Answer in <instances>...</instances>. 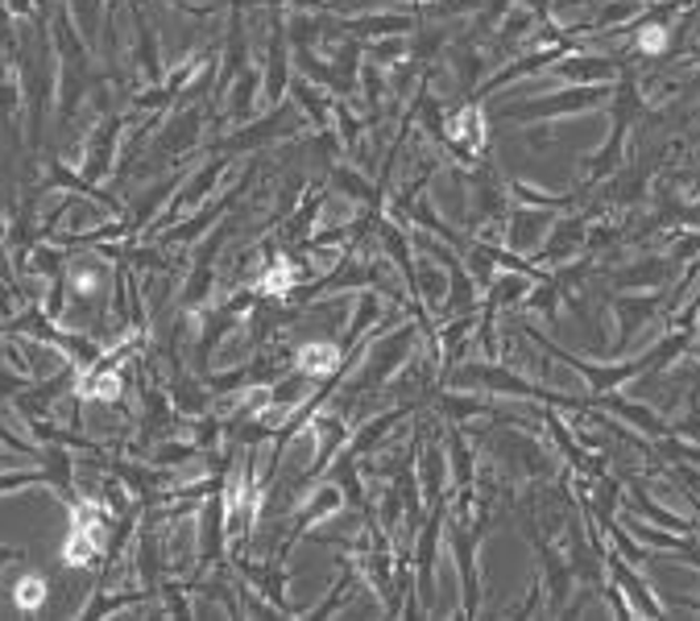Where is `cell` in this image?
Wrapping results in <instances>:
<instances>
[{"label": "cell", "instance_id": "obj_10", "mask_svg": "<svg viewBox=\"0 0 700 621\" xmlns=\"http://www.w3.org/2000/svg\"><path fill=\"white\" fill-rule=\"evenodd\" d=\"M112 138H116V121L95 138L92 145V162H88V179H100V174L109 171V162H112Z\"/></svg>", "mask_w": 700, "mask_h": 621}, {"label": "cell", "instance_id": "obj_14", "mask_svg": "<svg viewBox=\"0 0 700 621\" xmlns=\"http://www.w3.org/2000/svg\"><path fill=\"white\" fill-rule=\"evenodd\" d=\"M523 220H527V224H514V228H510L514 245H518V248H527L530 241H535V233H539V228L547 224L544 216H523Z\"/></svg>", "mask_w": 700, "mask_h": 621}, {"label": "cell", "instance_id": "obj_17", "mask_svg": "<svg viewBox=\"0 0 700 621\" xmlns=\"http://www.w3.org/2000/svg\"><path fill=\"white\" fill-rule=\"evenodd\" d=\"M642 50H663V30L642 33Z\"/></svg>", "mask_w": 700, "mask_h": 621}, {"label": "cell", "instance_id": "obj_15", "mask_svg": "<svg viewBox=\"0 0 700 621\" xmlns=\"http://www.w3.org/2000/svg\"><path fill=\"white\" fill-rule=\"evenodd\" d=\"M609 535H613V543L622 547V551H626L630 559H635V563H642V559H647V551H642V547H638L635 539H630V535H622L618 527H609Z\"/></svg>", "mask_w": 700, "mask_h": 621}, {"label": "cell", "instance_id": "obj_9", "mask_svg": "<svg viewBox=\"0 0 700 621\" xmlns=\"http://www.w3.org/2000/svg\"><path fill=\"white\" fill-rule=\"evenodd\" d=\"M635 501H638V510L647 513V518H655V522H659L663 530H676V535H688V530H692V522H688V518H676L671 510H663V506H655L651 497L642 493V485H635Z\"/></svg>", "mask_w": 700, "mask_h": 621}, {"label": "cell", "instance_id": "obj_8", "mask_svg": "<svg viewBox=\"0 0 700 621\" xmlns=\"http://www.w3.org/2000/svg\"><path fill=\"white\" fill-rule=\"evenodd\" d=\"M315 435H319V460H315V468H324L327 456L348 439V427H344L341 419H332V415H319V419H315Z\"/></svg>", "mask_w": 700, "mask_h": 621}, {"label": "cell", "instance_id": "obj_2", "mask_svg": "<svg viewBox=\"0 0 700 621\" xmlns=\"http://www.w3.org/2000/svg\"><path fill=\"white\" fill-rule=\"evenodd\" d=\"M659 307V295H622L613 298V310H618V324H622V336H618V348H622L630 336H635L638 327L647 324Z\"/></svg>", "mask_w": 700, "mask_h": 621}, {"label": "cell", "instance_id": "obj_4", "mask_svg": "<svg viewBox=\"0 0 700 621\" xmlns=\"http://www.w3.org/2000/svg\"><path fill=\"white\" fill-rule=\"evenodd\" d=\"M606 406L613 410V415H622V419H630L638 427V431H647L651 439H668L671 427L655 410H647V406H638V403H626V398H606Z\"/></svg>", "mask_w": 700, "mask_h": 621}, {"label": "cell", "instance_id": "obj_7", "mask_svg": "<svg viewBox=\"0 0 700 621\" xmlns=\"http://www.w3.org/2000/svg\"><path fill=\"white\" fill-rule=\"evenodd\" d=\"M436 539H439V513L427 522L419 539V592L432 601V563H436Z\"/></svg>", "mask_w": 700, "mask_h": 621}, {"label": "cell", "instance_id": "obj_12", "mask_svg": "<svg viewBox=\"0 0 700 621\" xmlns=\"http://www.w3.org/2000/svg\"><path fill=\"white\" fill-rule=\"evenodd\" d=\"M42 597H47V580H42V576H26V580H17V589H13L17 609H38L42 605Z\"/></svg>", "mask_w": 700, "mask_h": 621}, {"label": "cell", "instance_id": "obj_1", "mask_svg": "<svg viewBox=\"0 0 700 621\" xmlns=\"http://www.w3.org/2000/svg\"><path fill=\"white\" fill-rule=\"evenodd\" d=\"M485 522L477 530H460L456 535V563L465 568V613H477V539H481Z\"/></svg>", "mask_w": 700, "mask_h": 621}, {"label": "cell", "instance_id": "obj_3", "mask_svg": "<svg viewBox=\"0 0 700 621\" xmlns=\"http://www.w3.org/2000/svg\"><path fill=\"white\" fill-rule=\"evenodd\" d=\"M609 572H613V580H618V584H622V589L635 597V613H647V618H663V605L655 601L651 589H647V584H642V580H638V576L630 572V568H626L618 556L609 559Z\"/></svg>", "mask_w": 700, "mask_h": 621}, {"label": "cell", "instance_id": "obj_6", "mask_svg": "<svg viewBox=\"0 0 700 621\" xmlns=\"http://www.w3.org/2000/svg\"><path fill=\"white\" fill-rule=\"evenodd\" d=\"M220 543H224V501L212 497V506L203 510V563L220 556Z\"/></svg>", "mask_w": 700, "mask_h": 621}, {"label": "cell", "instance_id": "obj_5", "mask_svg": "<svg viewBox=\"0 0 700 621\" xmlns=\"http://www.w3.org/2000/svg\"><path fill=\"white\" fill-rule=\"evenodd\" d=\"M336 365H341V353L332 344H303L295 353V373L303 377H327Z\"/></svg>", "mask_w": 700, "mask_h": 621}, {"label": "cell", "instance_id": "obj_16", "mask_svg": "<svg viewBox=\"0 0 700 621\" xmlns=\"http://www.w3.org/2000/svg\"><path fill=\"white\" fill-rule=\"evenodd\" d=\"M444 410L460 419V415H477V410H481V403H473V398H444Z\"/></svg>", "mask_w": 700, "mask_h": 621}, {"label": "cell", "instance_id": "obj_13", "mask_svg": "<svg viewBox=\"0 0 700 621\" xmlns=\"http://www.w3.org/2000/svg\"><path fill=\"white\" fill-rule=\"evenodd\" d=\"M452 460H456V472H460V485L473 481V456H468L465 439L460 435H452Z\"/></svg>", "mask_w": 700, "mask_h": 621}, {"label": "cell", "instance_id": "obj_11", "mask_svg": "<svg viewBox=\"0 0 700 621\" xmlns=\"http://www.w3.org/2000/svg\"><path fill=\"white\" fill-rule=\"evenodd\" d=\"M336 501H341V493H336V489H319V493H315L312 506H307V510L298 513V522H295V539H298V535H303V530H307V527H312V522H319V513H327V510H332V506H336Z\"/></svg>", "mask_w": 700, "mask_h": 621}]
</instances>
